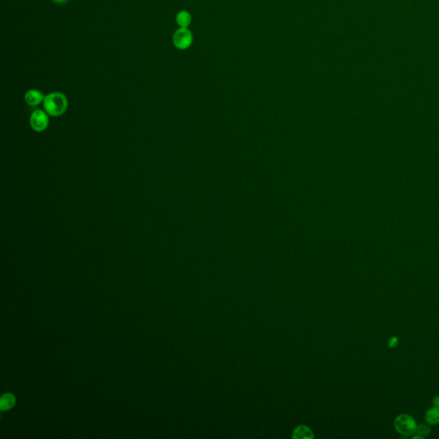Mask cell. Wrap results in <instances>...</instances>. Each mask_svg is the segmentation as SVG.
<instances>
[{"mask_svg":"<svg viewBox=\"0 0 439 439\" xmlns=\"http://www.w3.org/2000/svg\"><path fill=\"white\" fill-rule=\"evenodd\" d=\"M43 106L48 115L52 117H59L64 114L67 110V97L63 93H51L46 95Z\"/></svg>","mask_w":439,"mask_h":439,"instance_id":"cell-1","label":"cell"},{"mask_svg":"<svg viewBox=\"0 0 439 439\" xmlns=\"http://www.w3.org/2000/svg\"><path fill=\"white\" fill-rule=\"evenodd\" d=\"M417 425L416 420L409 414H399L394 420V430L402 436H413L416 432Z\"/></svg>","mask_w":439,"mask_h":439,"instance_id":"cell-2","label":"cell"},{"mask_svg":"<svg viewBox=\"0 0 439 439\" xmlns=\"http://www.w3.org/2000/svg\"><path fill=\"white\" fill-rule=\"evenodd\" d=\"M173 43L179 50H186L193 43V34L188 28H179L173 34Z\"/></svg>","mask_w":439,"mask_h":439,"instance_id":"cell-3","label":"cell"},{"mask_svg":"<svg viewBox=\"0 0 439 439\" xmlns=\"http://www.w3.org/2000/svg\"><path fill=\"white\" fill-rule=\"evenodd\" d=\"M49 125L48 114L46 111L37 109L30 116V126L37 132H44Z\"/></svg>","mask_w":439,"mask_h":439,"instance_id":"cell-4","label":"cell"},{"mask_svg":"<svg viewBox=\"0 0 439 439\" xmlns=\"http://www.w3.org/2000/svg\"><path fill=\"white\" fill-rule=\"evenodd\" d=\"M44 99L45 96L41 91L37 90H29L24 95L26 103L31 106H39V104L43 103Z\"/></svg>","mask_w":439,"mask_h":439,"instance_id":"cell-5","label":"cell"},{"mask_svg":"<svg viewBox=\"0 0 439 439\" xmlns=\"http://www.w3.org/2000/svg\"><path fill=\"white\" fill-rule=\"evenodd\" d=\"M175 20H176L177 24L179 25V28H188L191 23L192 17H191L190 12L185 11V10H182L177 13Z\"/></svg>","mask_w":439,"mask_h":439,"instance_id":"cell-6","label":"cell"},{"mask_svg":"<svg viewBox=\"0 0 439 439\" xmlns=\"http://www.w3.org/2000/svg\"><path fill=\"white\" fill-rule=\"evenodd\" d=\"M425 422L430 425H436L439 424V407H432L425 412Z\"/></svg>","mask_w":439,"mask_h":439,"instance_id":"cell-7","label":"cell"},{"mask_svg":"<svg viewBox=\"0 0 439 439\" xmlns=\"http://www.w3.org/2000/svg\"><path fill=\"white\" fill-rule=\"evenodd\" d=\"M313 436L312 432L310 431L309 428L306 427L305 425H300L299 427L295 429L294 432V437L296 438H305V437H311Z\"/></svg>","mask_w":439,"mask_h":439,"instance_id":"cell-8","label":"cell"},{"mask_svg":"<svg viewBox=\"0 0 439 439\" xmlns=\"http://www.w3.org/2000/svg\"><path fill=\"white\" fill-rule=\"evenodd\" d=\"M15 404V398L12 394H6L2 396L1 399V409L2 410H7L13 407Z\"/></svg>","mask_w":439,"mask_h":439,"instance_id":"cell-9","label":"cell"},{"mask_svg":"<svg viewBox=\"0 0 439 439\" xmlns=\"http://www.w3.org/2000/svg\"><path fill=\"white\" fill-rule=\"evenodd\" d=\"M431 425L427 423H421L420 425H417L416 432L415 433L419 434L423 437L429 436L431 434Z\"/></svg>","mask_w":439,"mask_h":439,"instance_id":"cell-10","label":"cell"},{"mask_svg":"<svg viewBox=\"0 0 439 439\" xmlns=\"http://www.w3.org/2000/svg\"><path fill=\"white\" fill-rule=\"evenodd\" d=\"M398 342H399V339H398L397 337H395V336H394V337H392V338L389 339V347H391V348H393V347H396V346H397L398 345Z\"/></svg>","mask_w":439,"mask_h":439,"instance_id":"cell-11","label":"cell"},{"mask_svg":"<svg viewBox=\"0 0 439 439\" xmlns=\"http://www.w3.org/2000/svg\"><path fill=\"white\" fill-rule=\"evenodd\" d=\"M432 403L435 407H439V395H436L432 400Z\"/></svg>","mask_w":439,"mask_h":439,"instance_id":"cell-12","label":"cell"},{"mask_svg":"<svg viewBox=\"0 0 439 439\" xmlns=\"http://www.w3.org/2000/svg\"><path fill=\"white\" fill-rule=\"evenodd\" d=\"M52 1L56 4H64L67 2L68 0H52Z\"/></svg>","mask_w":439,"mask_h":439,"instance_id":"cell-13","label":"cell"}]
</instances>
